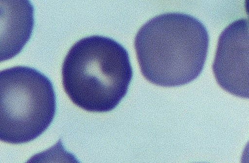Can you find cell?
Listing matches in <instances>:
<instances>
[{
  "label": "cell",
  "instance_id": "1",
  "mask_svg": "<svg viewBox=\"0 0 249 163\" xmlns=\"http://www.w3.org/2000/svg\"><path fill=\"white\" fill-rule=\"evenodd\" d=\"M210 37L205 26L189 15L168 13L149 20L135 39L142 74L162 87L183 86L201 73Z\"/></svg>",
  "mask_w": 249,
  "mask_h": 163
},
{
  "label": "cell",
  "instance_id": "2",
  "mask_svg": "<svg viewBox=\"0 0 249 163\" xmlns=\"http://www.w3.org/2000/svg\"><path fill=\"white\" fill-rule=\"evenodd\" d=\"M62 76L71 101L83 110L102 113L113 110L124 99L133 70L124 47L111 38L95 35L71 47Z\"/></svg>",
  "mask_w": 249,
  "mask_h": 163
},
{
  "label": "cell",
  "instance_id": "3",
  "mask_svg": "<svg viewBox=\"0 0 249 163\" xmlns=\"http://www.w3.org/2000/svg\"><path fill=\"white\" fill-rule=\"evenodd\" d=\"M0 139L31 142L50 127L56 111L52 82L36 69L15 66L0 72Z\"/></svg>",
  "mask_w": 249,
  "mask_h": 163
},
{
  "label": "cell",
  "instance_id": "4",
  "mask_svg": "<svg viewBox=\"0 0 249 163\" xmlns=\"http://www.w3.org/2000/svg\"><path fill=\"white\" fill-rule=\"evenodd\" d=\"M213 70L218 84L224 91L249 99V20H236L222 31Z\"/></svg>",
  "mask_w": 249,
  "mask_h": 163
},
{
  "label": "cell",
  "instance_id": "5",
  "mask_svg": "<svg viewBox=\"0 0 249 163\" xmlns=\"http://www.w3.org/2000/svg\"><path fill=\"white\" fill-rule=\"evenodd\" d=\"M1 61L17 55L34 26V9L29 1H1Z\"/></svg>",
  "mask_w": 249,
  "mask_h": 163
},
{
  "label": "cell",
  "instance_id": "6",
  "mask_svg": "<svg viewBox=\"0 0 249 163\" xmlns=\"http://www.w3.org/2000/svg\"><path fill=\"white\" fill-rule=\"evenodd\" d=\"M26 163H81L74 155L66 150L59 140L51 148L36 154Z\"/></svg>",
  "mask_w": 249,
  "mask_h": 163
},
{
  "label": "cell",
  "instance_id": "7",
  "mask_svg": "<svg viewBox=\"0 0 249 163\" xmlns=\"http://www.w3.org/2000/svg\"><path fill=\"white\" fill-rule=\"evenodd\" d=\"M241 163H249V142L242 153Z\"/></svg>",
  "mask_w": 249,
  "mask_h": 163
},
{
  "label": "cell",
  "instance_id": "8",
  "mask_svg": "<svg viewBox=\"0 0 249 163\" xmlns=\"http://www.w3.org/2000/svg\"><path fill=\"white\" fill-rule=\"evenodd\" d=\"M245 8L247 14H248L249 17V0L245 2Z\"/></svg>",
  "mask_w": 249,
  "mask_h": 163
}]
</instances>
